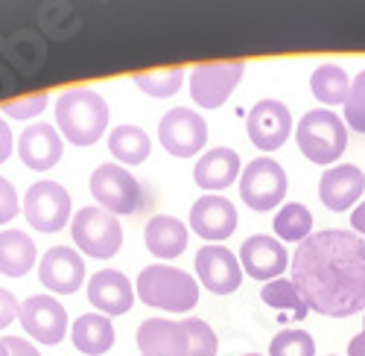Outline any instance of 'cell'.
<instances>
[{
    "mask_svg": "<svg viewBox=\"0 0 365 356\" xmlns=\"http://www.w3.org/2000/svg\"><path fill=\"white\" fill-rule=\"evenodd\" d=\"M138 298L146 307H158L167 313H187L199 304V283L187 272L173 266H146L138 275Z\"/></svg>",
    "mask_w": 365,
    "mask_h": 356,
    "instance_id": "obj_3",
    "label": "cell"
},
{
    "mask_svg": "<svg viewBox=\"0 0 365 356\" xmlns=\"http://www.w3.org/2000/svg\"><path fill=\"white\" fill-rule=\"evenodd\" d=\"M242 73H246V62H207L196 65L190 73V97L202 108H220L240 85Z\"/></svg>",
    "mask_w": 365,
    "mask_h": 356,
    "instance_id": "obj_10",
    "label": "cell"
},
{
    "mask_svg": "<svg viewBox=\"0 0 365 356\" xmlns=\"http://www.w3.org/2000/svg\"><path fill=\"white\" fill-rule=\"evenodd\" d=\"M143 240H146V248L155 254V257L173 260V257H178L181 251L187 248V228L181 225L175 216L158 214V216H152L146 222Z\"/></svg>",
    "mask_w": 365,
    "mask_h": 356,
    "instance_id": "obj_22",
    "label": "cell"
},
{
    "mask_svg": "<svg viewBox=\"0 0 365 356\" xmlns=\"http://www.w3.org/2000/svg\"><path fill=\"white\" fill-rule=\"evenodd\" d=\"M240 175H242L240 155L228 150V146H217V150L205 152L193 167V178L202 190H225Z\"/></svg>",
    "mask_w": 365,
    "mask_h": 356,
    "instance_id": "obj_21",
    "label": "cell"
},
{
    "mask_svg": "<svg viewBox=\"0 0 365 356\" xmlns=\"http://www.w3.org/2000/svg\"><path fill=\"white\" fill-rule=\"evenodd\" d=\"M249 140L263 152H275L292 135V114L278 100H260L246 117Z\"/></svg>",
    "mask_w": 365,
    "mask_h": 356,
    "instance_id": "obj_12",
    "label": "cell"
},
{
    "mask_svg": "<svg viewBox=\"0 0 365 356\" xmlns=\"http://www.w3.org/2000/svg\"><path fill=\"white\" fill-rule=\"evenodd\" d=\"M295 140L301 155L313 164H333L348 150V126L339 114L327 108L307 111L295 126Z\"/></svg>",
    "mask_w": 365,
    "mask_h": 356,
    "instance_id": "obj_4",
    "label": "cell"
},
{
    "mask_svg": "<svg viewBox=\"0 0 365 356\" xmlns=\"http://www.w3.org/2000/svg\"><path fill=\"white\" fill-rule=\"evenodd\" d=\"M71 234L76 248L94 260H108L123 246V228L103 207H82L71 222Z\"/></svg>",
    "mask_w": 365,
    "mask_h": 356,
    "instance_id": "obj_6",
    "label": "cell"
},
{
    "mask_svg": "<svg viewBox=\"0 0 365 356\" xmlns=\"http://www.w3.org/2000/svg\"><path fill=\"white\" fill-rule=\"evenodd\" d=\"M351 228H354V234H359L365 240V201L356 204V211L351 214Z\"/></svg>",
    "mask_w": 365,
    "mask_h": 356,
    "instance_id": "obj_38",
    "label": "cell"
},
{
    "mask_svg": "<svg viewBox=\"0 0 365 356\" xmlns=\"http://www.w3.org/2000/svg\"><path fill=\"white\" fill-rule=\"evenodd\" d=\"M21 214V201L15 193V184H9V178L0 175V225L12 222Z\"/></svg>",
    "mask_w": 365,
    "mask_h": 356,
    "instance_id": "obj_34",
    "label": "cell"
},
{
    "mask_svg": "<svg viewBox=\"0 0 365 356\" xmlns=\"http://www.w3.org/2000/svg\"><path fill=\"white\" fill-rule=\"evenodd\" d=\"M108 150L120 164L138 167V164H143L149 158L152 140L146 137V132L140 126H117L108 135Z\"/></svg>",
    "mask_w": 365,
    "mask_h": 356,
    "instance_id": "obj_25",
    "label": "cell"
},
{
    "mask_svg": "<svg viewBox=\"0 0 365 356\" xmlns=\"http://www.w3.org/2000/svg\"><path fill=\"white\" fill-rule=\"evenodd\" d=\"M287 196V172L278 161L272 158H255L240 175V199L246 201L252 211L263 214L278 207Z\"/></svg>",
    "mask_w": 365,
    "mask_h": 356,
    "instance_id": "obj_7",
    "label": "cell"
},
{
    "mask_svg": "<svg viewBox=\"0 0 365 356\" xmlns=\"http://www.w3.org/2000/svg\"><path fill=\"white\" fill-rule=\"evenodd\" d=\"M240 266H242V272H246L249 278L272 283V281H278L287 272L289 254H287L284 243L275 240V236L255 234L240 246Z\"/></svg>",
    "mask_w": 365,
    "mask_h": 356,
    "instance_id": "obj_13",
    "label": "cell"
},
{
    "mask_svg": "<svg viewBox=\"0 0 365 356\" xmlns=\"http://www.w3.org/2000/svg\"><path fill=\"white\" fill-rule=\"evenodd\" d=\"M196 275L202 286L214 295H231L242 283V266L225 246H202L196 254Z\"/></svg>",
    "mask_w": 365,
    "mask_h": 356,
    "instance_id": "obj_14",
    "label": "cell"
},
{
    "mask_svg": "<svg viewBox=\"0 0 365 356\" xmlns=\"http://www.w3.org/2000/svg\"><path fill=\"white\" fill-rule=\"evenodd\" d=\"M158 140L173 158H193L207 143V123L193 108H173L161 117Z\"/></svg>",
    "mask_w": 365,
    "mask_h": 356,
    "instance_id": "obj_9",
    "label": "cell"
},
{
    "mask_svg": "<svg viewBox=\"0 0 365 356\" xmlns=\"http://www.w3.org/2000/svg\"><path fill=\"white\" fill-rule=\"evenodd\" d=\"M260 298H263V304H269L272 310L295 313V318H304V315H307V304H304L301 292L295 289L292 278H278V281L266 283L263 292H260Z\"/></svg>",
    "mask_w": 365,
    "mask_h": 356,
    "instance_id": "obj_28",
    "label": "cell"
},
{
    "mask_svg": "<svg viewBox=\"0 0 365 356\" xmlns=\"http://www.w3.org/2000/svg\"><path fill=\"white\" fill-rule=\"evenodd\" d=\"M190 228L202 236V240L220 243L237 231V207L225 199V196H202L193 207H190Z\"/></svg>",
    "mask_w": 365,
    "mask_h": 356,
    "instance_id": "obj_17",
    "label": "cell"
},
{
    "mask_svg": "<svg viewBox=\"0 0 365 356\" xmlns=\"http://www.w3.org/2000/svg\"><path fill=\"white\" fill-rule=\"evenodd\" d=\"M292 283L307 310L348 318L365 310V240L354 231L310 234L292 257Z\"/></svg>",
    "mask_w": 365,
    "mask_h": 356,
    "instance_id": "obj_1",
    "label": "cell"
},
{
    "mask_svg": "<svg viewBox=\"0 0 365 356\" xmlns=\"http://www.w3.org/2000/svg\"><path fill=\"white\" fill-rule=\"evenodd\" d=\"M38 281L56 295H73L85 283V260L71 246H53L38 263Z\"/></svg>",
    "mask_w": 365,
    "mask_h": 356,
    "instance_id": "obj_15",
    "label": "cell"
},
{
    "mask_svg": "<svg viewBox=\"0 0 365 356\" xmlns=\"http://www.w3.org/2000/svg\"><path fill=\"white\" fill-rule=\"evenodd\" d=\"M345 126L365 135V70L351 82V94L345 100Z\"/></svg>",
    "mask_w": 365,
    "mask_h": 356,
    "instance_id": "obj_32",
    "label": "cell"
},
{
    "mask_svg": "<svg viewBox=\"0 0 365 356\" xmlns=\"http://www.w3.org/2000/svg\"><path fill=\"white\" fill-rule=\"evenodd\" d=\"M365 193V172L356 164H339L322 175L319 182V196L327 211H348L359 201V196Z\"/></svg>",
    "mask_w": 365,
    "mask_h": 356,
    "instance_id": "obj_19",
    "label": "cell"
},
{
    "mask_svg": "<svg viewBox=\"0 0 365 356\" xmlns=\"http://www.w3.org/2000/svg\"><path fill=\"white\" fill-rule=\"evenodd\" d=\"M12 150H15V140H12V129H9V123H6V117L0 114V164H4V161H9Z\"/></svg>",
    "mask_w": 365,
    "mask_h": 356,
    "instance_id": "obj_37",
    "label": "cell"
},
{
    "mask_svg": "<svg viewBox=\"0 0 365 356\" xmlns=\"http://www.w3.org/2000/svg\"><path fill=\"white\" fill-rule=\"evenodd\" d=\"M62 152H65V140L58 135V129L50 123H33L18 137V158L24 161V167L36 172L53 169L62 161Z\"/></svg>",
    "mask_w": 365,
    "mask_h": 356,
    "instance_id": "obj_16",
    "label": "cell"
},
{
    "mask_svg": "<svg viewBox=\"0 0 365 356\" xmlns=\"http://www.w3.org/2000/svg\"><path fill=\"white\" fill-rule=\"evenodd\" d=\"M242 356H260V353H242Z\"/></svg>",
    "mask_w": 365,
    "mask_h": 356,
    "instance_id": "obj_41",
    "label": "cell"
},
{
    "mask_svg": "<svg viewBox=\"0 0 365 356\" xmlns=\"http://www.w3.org/2000/svg\"><path fill=\"white\" fill-rule=\"evenodd\" d=\"M0 356H9V353H6V347H4V342H0Z\"/></svg>",
    "mask_w": 365,
    "mask_h": 356,
    "instance_id": "obj_40",
    "label": "cell"
},
{
    "mask_svg": "<svg viewBox=\"0 0 365 356\" xmlns=\"http://www.w3.org/2000/svg\"><path fill=\"white\" fill-rule=\"evenodd\" d=\"M18 315H21V304L15 301V295H12L9 289L0 286V330L9 328V324H12Z\"/></svg>",
    "mask_w": 365,
    "mask_h": 356,
    "instance_id": "obj_35",
    "label": "cell"
},
{
    "mask_svg": "<svg viewBox=\"0 0 365 356\" xmlns=\"http://www.w3.org/2000/svg\"><path fill=\"white\" fill-rule=\"evenodd\" d=\"M348 356H365V328L351 339V345H348Z\"/></svg>",
    "mask_w": 365,
    "mask_h": 356,
    "instance_id": "obj_39",
    "label": "cell"
},
{
    "mask_svg": "<svg viewBox=\"0 0 365 356\" xmlns=\"http://www.w3.org/2000/svg\"><path fill=\"white\" fill-rule=\"evenodd\" d=\"M310 91L324 105H339V103L345 105V100L351 94V79H348L345 68H339V65H322L310 76Z\"/></svg>",
    "mask_w": 365,
    "mask_h": 356,
    "instance_id": "obj_26",
    "label": "cell"
},
{
    "mask_svg": "<svg viewBox=\"0 0 365 356\" xmlns=\"http://www.w3.org/2000/svg\"><path fill=\"white\" fill-rule=\"evenodd\" d=\"M36 266V243L24 231H0V275L24 278Z\"/></svg>",
    "mask_w": 365,
    "mask_h": 356,
    "instance_id": "obj_24",
    "label": "cell"
},
{
    "mask_svg": "<svg viewBox=\"0 0 365 356\" xmlns=\"http://www.w3.org/2000/svg\"><path fill=\"white\" fill-rule=\"evenodd\" d=\"M47 94H29V97H15L0 105V114H6L9 120H33L47 108Z\"/></svg>",
    "mask_w": 365,
    "mask_h": 356,
    "instance_id": "obj_33",
    "label": "cell"
},
{
    "mask_svg": "<svg viewBox=\"0 0 365 356\" xmlns=\"http://www.w3.org/2000/svg\"><path fill=\"white\" fill-rule=\"evenodd\" d=\"M73 347L85 356H103L111 350L114 345V324L111 318L100 315V313H85L73 321V330H71Z\"/></svg>",
    "mask_w": 365,
    "mask_h": 356,
    "instance_id": "obj_23",
    "label": "cell"
},
{
    "mask_svg": "<svg viewBox=\"0 0 365 356\" xmlns=\"http://www.w3.org/2000/svg\"><path fill=\"white\" fill-rule=\"evenodd\" d=\"M71 193L58 182H38L24 196V216L41 234H58L71 222Z\"/></svg>",
    "mask_w": 365,
    "mask_h": 356,
    "instance_id": "obj_8",
    "label": "cell"
},
{
    "mask_svg": "<svg viewBox=\"0 0 365 356\" xmlns=\"http://www.w3.org/2000/svg\"><path fill=\"white\" fill-rule=\"evenodd\" d=\"M269 356H316V342L307 330H281L269 345Z\"/></svg>",
    "mask_w": 365,
    "mask_h": 356,
    "instance_id": "obj_30",
    "label": "cell"
},
{
    "mask_svg": "<svg viewBox=\"0 0 365 356\" xmlns=\"http://www.w3.org/2000/svg\"><path fill=\"white\" fill-rule=\"evenodd\" d=\"M181 82H185V70L181 68H164V70H143L135 73V85L146 97H155V100H167L173 94H178Z\"/></svg>",
    "mask_w": 365,
    "mask_h": 356,
    "instance_id": "obj_29",
    "label": "cell"
},
{
    "mask_svg": "<svg viewBox=\"0 0 365 356\" xmlns=\"http://www.w3.org/2000/svg\"><path fill=\"white\" fill-rule=\"evenodd\" d=\"M91 196L111 216H129L140 211L143 190L140 182L120 164H103L91 175Z\"/></svg>",
    "mask_w": 365,
    "mask_h": 356,
    "instance_id": "obj_5",
    "label": "cell"
},
{
    "mask_svg": "<svg viewBox=\"0 0 365 356\" xmlns=\"http://www.w3.org/2000/svg\"><path fill=\"white\" fill-rule=\"evenodd\" d=\"M88 301L106 318L126 315L135 304L132 281L117 269H100L94 278H88Z\"/></svg>",
    "mask_w": 365,
    "mask_h": 356,
    "instance_id": "obj_18",
    "label": "cell"
},
{
    "mask_svg": "<svg viewBox=\"0 0 365 356\" xmlns=\"http://www.w3.org/2000/svg\"><path fill=\"white\" fill-rule=\"evenodd\" d=\"M21 324L38 345H58L68 333V310L53 295H33L21 304Z\"/></svg>",
    "mask_w": 365,
    "mask_h": 356,
    "instance_id": "obj_11",
    "label": "cell"
},
{
    "mask_svg": "<svg viewBox=\"0 0 365 356\" xmlns=\"http://www.w3.org/2000/svg\"><path fill=\"white\" fill-rule=\"evenodd\" d=\"M275 234L284 243H298L301 246L313 234V214L301 201L284 204L278 211V216H275Z\"/></svg>",
    "mask_w": 365,
    "mask_h": 356,
    "instance_id": "obj_27",
    "label": "cell"
},
{
    "mask_svg": "<svg viewBox=\"0 0 365 356\" xmlns=\"http://www.w3.org/2000/svg\"><path fill=\"white\" fill-rule=\"evenodd\" d=\"M108 103L91 88H71L56 100L58 135L73 146H94L108 129Z\"/></svg>",
    "mask_w": 365,
    "mask_h": 356,
    "instance_id": "obj_2",
    "label": "cell"
},
{
    "mask_svg": "<svg viewBox=\"0 0 365 356\" xmlns=\"http://www.w3.org/2000/svg\"><path fill=\"white\" fill-rule=\"evenodd\" d=\"M0 342H4V347H6L9 356H41L33 342H26L21 336H6V339H0Z\"/></svg>",
    "mask_w": 365,
    "mask_h": 356,
    "instance_id": "obj_36",
    "label": "cell"
},
{
    "mask_svg": "<svg viewBox=\"0 0 365 356\" xmlns=\"http://www.w3.org/2000/svg\"><path fill=\"white\" fill-rule=\"evenodd\" d=\"M140 356H187V330L185 321L146 318L138 328Z\"/></svg>",
    "mask_w": 365,
    "mask_h": 356,
    "instance_id": "obj_20",
    "label": "cell"
},
{
    "mask_svg": "<svg viewBox=\"0 0 365 356\" xmlns=\"http://www.w3.org/2000/svg\"><path fill=\"white\" fill-rule=\"evenodd\" d=\"M185 330H187V356H217L220 339H217L214 328H210L207 321L187 318L185 321Z\"/></svg>",
    "mask_w": 365,
    "mask_h": 356,
    "instance_id": "obj_31",
    "label": "cell"
}]
</instances>
